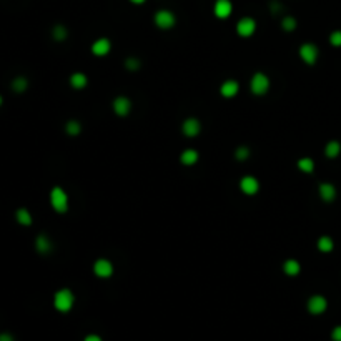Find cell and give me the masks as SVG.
I'll return each mask as SVG.
<instances>
[{
	"label": "cell",
	"mask_w": 341,
	"mask_h": 341,
	"mask_svg": "<svg viewBox=\"0 0 341 341\" xmlns=\"http://www.w3.org/2000/svg\"><path fill=\"white\" fill-rule=\"evenodd\" d=\"M85 341H102V338L97 335H88L87 338H85Z\"/></svg>",
	"instance_id": "cell-33"
},
{
	"label": "cell",
	"mask_w": 341,
	"mask_h": 341,
	"mask_svg": "<svg viewBox=\"0 0 341 341\" xmlns=\"http://www.w3.org/2000/svg\"><path fill=\"white\" fill-rule=\"evenodd\" d=\"M180 162L183 165H195L196 162H198V152L193 148L185 150V152H181L180 155Z\"/></svg>",
	"instance_id": "cell-19"
},
{
	"label": "cell",
	"mask_w": 341,
	"mask_h": 341,
	"mask_svg": "<svg viewBox=\"0 0 341 341\" xmlns=\"http://www.w3.org/2000/svg\"><path fill=\"white\" fill-rule=\"evenodd\" d=\"M94 273L98 278H110L112 275H114V265H112V261H108V260L100 258V260H97L94 265Z\"/></svg>",
	"instance_id": "cell-8"
},
{
	"label": "cell",
	"mask_w": 341,
	"mask_h": 341,
	"mask_svg": "<svg viewBox=\"0 0 341 341\" xmlns=\"http://www.w3.org/2000/svg\"><path fill=\"white\" fill-rule=\"evenodd\" d=\"M281 27L286 30V32H292V30L296 29V18L294 17H285L281 22Z\"/></svg>",
	"instance_id": "cell-27"
},
{
	"label": "cell",
	"mask_w": 341,
	"mask_h": 341,
	"mask_svg": "<svg viewBox=\"0 0 341 341\" xmlns=\"http://www.w3.org/2000/svg\"><path fill=\"white\" fill-rule=\"evenodd\" d=\"M125 65H127L129 70H137V68H140V60L138 59H127Z\"/></svg>",
	"instance_id": "cell-30"
},
{
	"label": "cell",
	"mask_w": 341,
	"mask_h": 341,
	"mask_svg": "<svg viewBox=\"0 0 341 341\" xmlns=\"http://www.w3.org/2000/svg\"><path fill=\"white\" fill-rule=\"evenodd\" d=\"M35 248H37L38 253L45 255V253H49V251L52 250V242L49 240L47 235H38L37 240H35Z\"/></svg>",
	"instance_id": "cell-16"
},
{
	"label": "cell",
	"mask_w": 341,
	"mask_h": 341,
	"mask_svg": "<svg viewBox=\"0 0 341 341\" xmlns=\"http://www.w3.org/2000/svg\"><path fill=\"white\" fill-rule=\"evenodd\" d=\"M240 188H242V192L245 193V195L248 196H253L255 193L260 190V183H258V180L255 177H243L242 178V181H240Z\"/></svg>",
	"instance_id": "cell-9"
},
{
	"label": "cell",
	"mask_w": 341,
	"mask_h": 341,
	"mask_svg": "<svg viewBox=\"0 0 341 341\" xmlns=\"http://www.w3.org/2000/svg\"><path fill=\"white\" fill-rule=\"evenodd\" d=\"M250 88H251V94L255 95H265L266 92L270 90V79L265 75V73L258 72L251 77V82H250Z\"/></svg>",
	"instance_id": "cell-3"
},
{
	"label": "cell",
	"mask_w": 341,
	"mask_h": 341,
	"mask_svg": "<svg viewBox=\"0 0 341 341\" xmlns=\"http://www.w3.org/2000/svg\"><path fill=\"white\" fill-rule=\"evenodd\" d=\"M240 90V85L236 80H225L222 83V87H220V94H222L225 98H231V97H235L238 94Z\"/></svg>",
	"instance_id": "cell-14"
},
{
	"label": "cell",
	"mask_w": 341,
	"mask_h": 341,
	"mask_svg": "<svg viewBox=\"0 0 341 341\" xmlns=\"http://www.w3.org/2000/svg\"><path fill=\"white\" fill-rule=\"evenodd\" d=\"M27 87H29V80L25 79V77H15L14 82H12V88L17 94H22V92L27 90Z\"/></svg>",
	"instance_id": "cell-23"
},
{
	"label": "cell",
	"mask_w": 341,
	"mask_h": 341,
	"mask_svg": "<svg viewBox=\"0 0 341 341\" xmlns=\"http://www.w3.org/2000/svg\"><path fill=\"white\" fill-rule=\"evenodd\" d=\"M87 75L82 72H77V73H73V75L70 77V85L75 90H82V88L87 87Z\"/></svg>",
	"instance_id": "cell-18"
},
{
	"label": "cell",
	"mask_w": 341,
	"mask_h": 341,
	"mask_svg": "<svg viewBox=\"0 0 341 341\" xmlns=\"http://www.w3.org/2000/svg\"><path fill=\"white\" fill-rule=\"evenodd\" d=\"M131 3H137V5H140V3H143L145 0H130Z\"/></svg>",
	"instance_id": "cell-34"
},
{
	"label": "cell",
	"mask_w": 341,
	"mask_h": 341,
	"mask_svg": "<svg viewBox=\"0 0 341 341\" xmlns=\"http://www.w3.org/2000/svg\"><path fill=\"white\" fill-rule=\"evenodd\" d=\"M213 12L218 18H228L233 12V5H231L230 0H216L215 5H213Z\"/></svg>",
	"instance_id": "cell-10"
},
{
	"label": "cell",
	"mask_w": 341,
	"mask_h": 341,
	"mask_svg": "<svg viewBox=\"0 0 341 341\" xmlns=\"http://www.w3.org/2000/svg\"><path fill=\"white\" fill-rule=\"evenodd\" d=\"M341 153V143L338 140H331L326 143V146H325V155H326L328 158H336L340 157Z\"/></svg>",
	"instance_id": "cell-20"
},
{
	"label": "cell",
	"mask_w": 341,
	"mask_h": 341,
	"mask_svg": "<svg viewBox=\"0 0 341 341\" xmlns=\"http://www.w3.org/2000/svg\"><path fill=\"white\" fill-rule=\"evenodd\" d=\"M0 341H14V336L9 335V333H2L0 335Z\"/></svg>",
	"instance_id": "cell-32"
},
{
	"label": "cell",
	"mask_w": 341,
	"mask_h": 341,
	"mask_svg": "<svg viewBox=\"0 0 341 341\" xmlns=\"http://www.w3.org/2000/svg\"><path fill=\"white\" fill-rule=\"evenodd\" d=\"M318 192H320V196L323 201H333L336 198V188L333 183H328V181H325V183L320 185V188H318Z\"/></svg>",
	"instance_id": "cell-15"
},
{
	"label": "cell",
	"mask_w": 341,
	"mask_h": 341,
	"mask_svg": "<svg viewBox=\"0 0 341 341\" xmlns=\"http://www.w3.org/2000/svg\"><path fill=\"white\" fill-rule=\"evenodd\" d=\"M200 130H201V123L193 117L187 118L181 123V131H183V135H187V137H196V135L200 133Z\"/></svg>",
	"instance_id": "cell-13"
},
{
	"label": "cell",
	"mask_w": 341,
	"mask_h": 341,
	"mask_svg": "<svg viewBox=\"0 0 341 341\" xmlns=\"http://www.w3.org/2000/svg\"><path fill=\"white\" fill-rule=\"evenodd\" d=\"M298 168L305 173H313V170H315V162H313L311 158L305 157V158H301V160H298Z\"/></svg>",
	"instance_id": "cell-24"
},
{
	"label": "cell",
	"mask_w": 341,
	"mask_h": 341,
	"mask_svg": "<svg viewBox=\"0 0 341 341\" xmlns=\"http://www.w3.org/2000/svg\"><path fill=\"white\" fill-rule=\"evenodd\" d=\"M65 131H67L68 135H79L80 131H82V125H80L79 122H75V120H72V122H68L67 125H65Z\"/></svg>",
	"instance_id": "cell-26"
},
{
	"label": "cell",
	"mask_w": 341,
	"mask_h": 341,
	"mask_svg": "<svg viewBox=\"0 0 341 341\" xmlns=\"http://www.w3.org/2000/svg\"><path fill=\"white\" fill-rule=\"evenodd\" d=\"M50 205L57 213H65L68 210V195L64 188L53 187L50 192Z\"/></svg>",
	"instance_id": "cell-2"
},
{
	"label": "cell",
	"mask_w": 341,
	"mask_h": 341,
	"mask_svg": "<svg viewBox=\"0 0 341 341\" xmlns=\"http://www.w3.org/2000/svg\"><path fill=\"white\" fill-rule=\"evenodd\" d=\"M2 103H3V97L0 95V107H2Z\"/></svg>",
	"instance_id": "cell-35"
},
{
	"label": "cell",
	"mask_w": 341,
	"mask_h": 341,
	"mask_svg": "<svg viewBox=\"0 0 341 341\" xmlns=\"http://www.w3.org/2000/svg\"><path fill=\"white\" fill-rule=\"evenodd\" d=\"M255 30H257V22H255V18H251V17H243L242 20L236 24V32H238V35L243 38L251 37L255 33Z\"/></svg>",
	"instance_id": "cell-6"
},
{
	"label": "cell",
	"mask_w": 341,
	"mask_h": 341,
	"mask_svg": "<svg viewBox=\"0 0 341 341\" xmlns=\"http://www.w3.org/2000/svg\"><path fill=\"white\" fill-rule=\"evenodd\" d=\"M283 270H285V273L288 275V276H296L301 271V265L296 260H286L285 265H283Z\"/></svg>",
	"instance_id": "cell-22"
},
{
	"label": "cell",
	"mask_w": 341,
	"mask_h": 341,
	"mask_svg": "<svg viewBox=\"0 0 341 341\" xmlns=\"http://www.w3.org/2000/svg\"><path fill=\"white\" fill-rule=\"evenodd\" d=\"M52 35H53V38H55V40H65V38H67V35H68V32H67V29H65L64 25H55L53 27V30H52Z\"/></svg>",
	"instance_id": "cell-25"
},
{
	"label": "cell",
	"mask_w": 341,
	"mask_h": 341,
	"mask_svg": "<svg viewBox=\"0 0 341 341\" xmlns=\"http://www.w3.org/2000/svg\"><path fill=\"white\" fill-rule=\"evenodd\" d=\"M73 301H75V296H73V293L68 288L59 290V292L55 293V296H53V306L62 313L70 311L73 306Z\"/></svg>",
	"instance_id": "cell-1"
},
{
	"label": "cell",
	"mask_w": 341,
	"mask_h": 341,
	"mask_svg": "<svg viewBox=\"0 0 341 341\" xmlns=\"http://www.w3.org/2000/svg\"><path fill=\"white\" fill-rule=\"evenodd\" d=\"M329 44L333 47H341V30H335L329 33Z\"/></svg>",
	"instance_id": "cell-29"
},
{
	"label": "cell",
	"mask_w": 341,
	"mask_h": 341,
	"mask_svg": "<svg viewBox=\"0 0 341 341\" xmlns=\"http://www.w3.org/2000/svg\"><path fill=\"white\" fill-rule=\"evenodd\" d=\"M326 308H328V301L321 294H315V296H311L308 300V311L311 315H321V313L326 311Z\"/></svg>",
	"instance_id": "cell-7"
},
{
	"label": "cell",
	"mask_w": 341,
	"mask_h": 341,
	"mask_svg": "<svg viewBox=\"0 0 341 341\" xmlns=\"http://www.w3.org/2000/svg\"><path fill=\"white\" fill-rule=\"evenodd\" d=\"M331 340L333 341H341V325H340V326H336L331 331Z\"/></svg>",
	"instance_id": "cell-31"
},
{
	"label": "cell",
	"mask_w": 341,
	"mask_h": 341,
	"mask_svg": "<svg viewBox=\"0 0 341 341\" xmlns=\"http://www.w3.org/2000/svg\"><path fill=\"white\" fill-rule=\"evenodd\" d=\"M131 110V102L127 97H117L114 100V112L118 117H127Z\"/></svg>",
	"instance_id": "cell-12"
},
{
	"label": "cell",
	"mask_w": 341,
	"mask_h": 341,
	"mask_svg": "<svg viewBox=\"0 0 341 341\" xmlns=\"http://www.w3.org/2000/svg\"><path fill=\"white\" fill-rule=\"evenodd\" d=\"M153 22L158 29H172V27L175 25L177 18H175V15H173V12L163 9V10H158V12L155 14Z\"/></svg>",
	"instance_id": "cell-4"
},
{
	"label": "cell",
	"mask_w": 341,
	"mask_h": 341,
	"mask_svg": "<svg viewBox=\"0 0 341 341\" xmlns=\"http://www.w3.org/2000/svg\"><path fill=\"white\" fill-rule=\"evenodd\" d=\"M112 50V42L108 38L102 37V38H97V40L92 44V53L97 57H103L107 55L108 52Z\"/></svg>",
	"instance_id": "cell-11"
},
{
	"label": "cell",
	"mask_w": 341,
	"mask_h": 341,
	"mask_svg": "<svg viewBox=\"0 0 341 341\" xmlns=\"http://www.w3.org/2000/svg\"><path fill=\"white\" fill-rule=\"evenodd\" d=\"M235 157H236V160H246L248 157H250V148L248 146H238L236 148V152H235Z\"/></svg>",
	"instance_id": "cell-28"
},
{
	"label": "cell",
	"mask_w": 341,
	"mask_h": 341,
	"mask_svg": "<svg viewBox=\"0 0 341 341\" xmlns=\"http://www.w3.org/2000/svg\"><path fill=\"white\" fill-rule=\"evenodd\" d=\"M316 246H318V250H320L321 253H331V251L335 250V242H333L331 236L325 235V236H321V238L318 240Z\"/></svg>",
	"instance_id": "cell-17"
},
{
	"label": "cell",
	"mask_w": 341,
	"mask_h": 341,
	"mask_svg": "<svg viewBox=\"0 0 341 341\" xmlns=\"http://www.w3.org/2000/svg\"><path fill=\"white\" fill-rule=\"evenodd\" d=\"M15 218H17V222L22 225V227H30L32 225V215H30V211L27 210V208H18L17 211H15Z\"/></svg>",
	"instance_id": "cell-21"
},
{
	"label": "cell",
	"mask_w": 341,
	"mask_h": 341,
	"mask_svg": "<svg viewBox=\"0 0 341 341\" xmlns=\"http://www.w3.org/2000/svg\"><path fill=\"white\" fill-rule=\"evenodd\" d=\"M318 55H320V52H318V47L315 44H303L300 47V57L306 65H315Z\"/></svg>",
	"instance_id": "cell-5"
}]
</instances>
